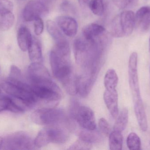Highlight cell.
<instances>
[{
    "instance_id": "1",
    "label": "cell",
    "mask_w": 150,
    "mask_h": 150,
    "mask_svg": "<svg viewBox=\"0 0 150 150\" xmlns=\"http://www.w3.org/2000/svg\"><path fill=\"white\" fill-rule=\"evenodd\" d=\"M110 43V37L106 32L94 39H87L82 35L77 38L74 44L77 64L85 72L98 75Z\"/></svg>"
},
{
    "instance_id": "2",
    "label": "cell",
    "mask_w": 150,
    "mask_h": 150,
    "mask_svg": "<svg viewBox=\"0 0 150 150\" xmlns=\"http://www.w3.org/2000/svg\"><path fill=\"white\" fill-rule=\"evenodd\" d=\"M1 88L11 97L24 102L30 108L39 100L33 92L31 86L21 80L8 77L2 83Z\"/></svg>"
},
{
    "instance_id": "3",
    "label": "cell",
    "mask_w": 150,
    "mask_h": 150,
    "mask_svg": "<svg viewBox=\"0 0 150 150\" xmlns=\"http://www.w3.org/2000/svg\"><path fill=\"white\" fill-rule=\"evenodd\" d=\"M135 27V14L132 11H125L117 15L110 24V35L120 38L130 36Z\"/></svg>"
},
{
    "instance_id": "4",
    "label": "cell",
    "mask_w": 150,
    "mask_h": 150,
    "mask_svg": "<svg viewBox=\"0 0 150 150\" xmlns=\"http://www.w3.org/2000/svg\"><path fill=\"white\" fill-rule=\"evenodd\" d=\"M33 92L39 100L47 105L55 106L62 97V92L52 79L31 84Z\"/></svg>"
},
{
    "instance_id": "5",
    "label": "cell",
    "mask_w": 150,
    "mask_h": 150,
    "mask_svg": "<svg viewBox=\"0 0 150 150\" xmlns=\"http://www.w3.org/2000/svg\"><path fill=\"white\" fill-rule=\"evenodd\" d=\"M32 120L41 126H56L64 122L66 116L64 111L59 108L45 107L40 108L32 114Z\"/></svg>"
},
{
    "instance_id": "6",
    "label": "cell",
    "mask_w": 150,
    "mask_h": 150,
    "mask_svg": "<svg viewBox=\"0 0 150 150\" xmlns=\"http://www.w3.org/2000/svg\"><path fill=\"white\" fill-rule=\"evenodd\" d=\"M68 132L67 129L59 127L43 129L40 131L34 140L36 148L45 147L51 143L62 144L68 140Z\"/></svg>"
},
{
    "instance_id": "7",
    "label": "cell",
    "mask_w": 150,
    "mask_h": 150,
    "mask_svg": "<svg viewBox=\"0 0 150 150\" xmlns=\"http://www.w3.org/2000/svg\"><path fill=\"white\" fill-rule=\"evenodd\" d=\"M34 140L27 133L17 132L3 138L1 149L32 150L36 149Z\"/></svg>"
},
{
    "instance_id": "8",
    "label": "cell",
    "mask_w": 150,
    "mask_h": 150,
    "mask_svg": "<svg viewBox=\"0 0 150 150\" xmlns=\"http://www.w3.org/2000/svg\"><path fill=\"white\" fill-rule=\"evenodd\" d=\"M72 113L74 118L82 128L89 130L96 129L95 116L91 108L74 103L72 107Z\"/></svg>"
},
{
    "instance_id": "9",
    "label": "cell",
    "mask_w": 150,
    "mask_h": 150,
    "mask_svg": "<svg viewBox=\"0 0 150 150\" xmlns=\"http://www.w3.org/2000/svg\"><path fill=\"white\" fill-rule=\"evenodd\" d=\"M137 53L133 52L129 56L128 65L129 82L133 101L142 99L137 70Z\"/></svg>"
},
{
    "instance_id": "10",
    "label": "cell",
    "mask_w": 150,
    "mask_h": 150,
    "mask_svg": "<svg viewBox=\"0 0 150 150\" xmlns=\"http://www.w3.org/2000/svg\"><path fill=\"white\" fill-rule=\"evenodd\" d=\"M48 10L45 4L39 1H30L23 11V17L27 22L35 21L47 15Z\"/></svg>"
},
{
    "instance_id": "11",
    "label": "cell",
    "mask_w": 150,
    "mask_h": 150,
    "mask_svg": "<svg viewBox=\"0 0 150 150\" xmlns=\"http://www.w3.org/2000/svg\"><path fill=\"white\" fill-rule=\"evenodd\" d=\"M28 76L32 84L52 79L46 68L38 63H32L28 69Z\"/></svg>"
},
{
    "instance_id": "12",
    "label": "cell",
    "mask_w": 150,
    "mask_h": 150,
    "mask_svg": "<svg viewBox=\"0 0 150 150\" xmlns=\"http://www.w3.org/2000/svg\"><path fill=\"white\" fill-rule=\"evenodd\" d=\"M56 24L65 35L74 37L78 31V25L76 21L70 16H60L56 18Z\"/></svg>"
},
{
    "instance_id": "13",
    "label": "cell",
    "mask_w": 150,
    "mask_h": 150,
    "mask_svg": "<svg viewBox=\"0 0 150 150\" xmlns=\"http://www.w3.org/2000/svg\"><path fill=\"white\" fill-rule=\"evenodd\" d=\"M135 27L142 32L150 28V6H143L135 14Z\"/></svg>"
},
{
    "instance_id": "14",
    "label": "cell",
    "mask_w": 150,
    "mask_h": 150,
    "mask_svg": "<svg viewBox=\"0 0 150 150\" xmlns=\"http://www.w3.org/2000/svg\"><path fill=\"white\" fill-rule=\"evenodd\" d=\"M104 100L108 109L113 118H116L119 114L118 95L117 90L109 91L105 90Z\"/></svg>"
},
{
    "instance_id": "15",
    "label": "cell",
    "mask_w": 150,
    "mask_h": 150,
    "mask_svg": "<svg viewBox=\"0 0 150 150\" xmlns=\"http://www.w3.org/2000/svg\"><path fill=\"white\" fill-rule=\"evenodd\" d=\"M134 112L140 128L143 132L148 129V120L142 99L133 101Z\"/></svg>"
},
{
    "instance_id": "16",
    "label": "cell",
    "mask_w": 150,
    "mask_h": 150,
    "mask_svg": "<svg viewBox=\"0 0 150 150\" xmlns=\"http://www.w3.org/2000/svg\"><path fill=\"white\" fill-rule=\"evenodd\" d=\"M46 26L47 31L54 41L55 45H59L69 43L56 23L48 20L47 21Z\"/></svg>"
},
{
    "instance_id": "17",
    "label": "cell",
    "mask_w": 150,
    "mask_h": 150,
    "mask_svg": "<svg viewBox=\"0 0 150 150\" xmlns=\"http://www.w3.org/2000/svg\"><path fill=\"white\" fill-rule=\"evenodd\" d=\"M18 43L20 49L24 52L28 50L32 42L33 37L29 29L24 26H22L18 29L17 33Z\"/></svg>"
},
{
    "instance_id": "18",
    "label": "cell",
    "mask_w": 150,
    "mask_h": 150,
    "mask_svg": "<svg viewBox=\"0 0 150 150\" xmlns=\"http://www.w3.org/2000/svg\"><path fill=\"white\" fill-rule=\"evenodd\" d=\"M106 33L105 29L102 26L91 23L86 26L82 30V36L87 39L92 40L101 36Z\"/></svg>"
},
{
    "instance_id": "19",
    "label": "cell",
    "mask_w": 150,
    "mask_h": 150,
    "mask_svg": "<svg viewBox=\"0 0 150 150\" xmlns=\"http://www.w3.org/2000/svg\"><path fill=\"white\" fill-rule=\"evenodd\" d=\"M29 58L32 63H42L43 55L42 49L40 42L35 38H33L32 42L28 49Z\"/></svg>"
},
{
    "instance_id": "20",
    "label": "cell",
    "mask_w": 150,
    "mask_h": 150,
    "mask_svg": "<svg viewBox=\"0 0 150 150\" xmlns=\"http://www.w3.org/2000/svg\"><path fill=\"white\" fill-rule=\"evenodd\" d=\"M79 138L86 142L92 144L99 143L103 140L102 135L95 130H89L84 129L81 130L78 134Z\"/></svg>"
},
{
    "instance_id": "21",
    "label": "cell",
    "mask_w": 150,
    "mask_h": 150,
    "mask_svg": "<svg viewBox=\"0 0 150 150\" xmlns=\"http://www.w3.org/2000/svg\"><path fill=\"white\" fill-rule=\"evenodd\" d=\"M118 75L114 70L109 69L106 73L104 78V85L105 90L109 91H116V87L118 85Z\"/></svg>"
},
{
    "instance_id": "22",
    "label": "cell",
    "mask_w": 150,
    "mask_h": 150,
    "mask_svg": "<svg viewBox=\"0 0 150 150\" xmlns=\"http://www.w3.org/2000/svg\"><path fill=\"white\" fill-rule=\"evenodd\" d=\"M123 144L122 132L114 130L109 135V146L110 150H121Z\"/></svg>"
},
{
    "instance_id": "23",
    "label": "cell",
    "mask_w": 150,
    "mask_h": 150,
    "mask_svg": "<svg viewBox=\"0 0 150 150\" xmlns=\"http://www.w3.org/2000/svg\"><path fill=\"white\" fill-rule=\"evenodd\" d=\"M114 125V130L122 132L126 129L128 122L129 112L127 108H124L121 111L117 117Z\"/></svg>"
},
{
    "instance_id": "24",
    "label": "cell",
    "mask_w": 150,
    "mask_h": 150,
    "mask_svg": "<svg viewBox=\"0 0 150 150\" xmlns=\"http://www.w3.org/2000/svg\"><path fill=\"white\" fill-rule=\"evenodd\" d=\"M15 17L12 12L0 13V31H6L11 28Z\"/></svg>"
},
{
    "instance_id": "25",
    "label": "cell",
    "mask_w": 150,
    "mask_h": 150,
    "mask_svg": "<svg viewBox=\"0 0 150 150\" xmlns=\"http://www.w3.org/2000/svg\"><path fill=\"white\" fill-rule=\"evenodd\" d=\"M88 6L93 14L97 16H101L105 10V0H90Z\"/></svg>"
},
{
    "instance_id": "26",
    "label": "cell",
    "mask_w": 150,
    "mask_h": 150,
    "mask_svg": "<svg viewBox=\"0 0 150 150\" xmlns=\"http://www.w3.org/2000/svg\"><path fill=\"white\" fill-rule=\"evenodd\" d=\"M127 146L130 150L141 149L142 142L139 136L135 133H131L128 136L127 140Z\"/></svg>"
},
{
    "instance_id": "27",
    "label": "cell",
    "mask_w": 150,
    "mask_h": 150,
    "mask_svg": "<svg viewBox=\"0 0 150 150\" xmlns=\"http://www.w3.org/2000/svg\"><path fill=\"white\" fill-rule=\"evenodd\" d=\"M138 0H112L114 4L121 9L133 7L136 4Z\"/></svg>"
},
{
    "instance_id": "28",
    "label": "cell",
    "mask_w": 150,
    "mask_h": 150,
    "mask_svg": "<svg viewBox=\"0 0 150 150\" xmlns=\"http://www.w3.org/2000/svg\"><path fill=\"white\" fill-rule=\"evenodd\" d=\"M92 147V144L86 142L83 140L79 139L73 144L70 148L69 150H90Z\"/></svg>"
},
{
    "instance_id": "29",
    "label": "cell",
    "mask_w": 150,
    "mask_h": 150,
    "mask_svg": "<svg viewBox=\"0 0 150 150\" xmlns=\"http://www.w3.org/2000/svg\"><path fill=\"white\" fill-rule=\"evenodd\" d=\"M98 124L100 132L106 136H109L111 133V128L107 121L104 118H101L99 121Z\"/></svg>"
},
{
    "instance_id": "30",
    "label": "cell",
    "mask_w": 150,
    "mask_h": 150,
    "mask_svg": "<svg viewBox=\"0 0 150 150\" xmlns=\"http://www.w3.org/2000/svg\"><path fill=\"white\" fill-rule=\"evenodd\" d=\"M13 9L12 3L9 0H0V13L11 12Z\"/></svg>"
},
{
    "instance_id": "31",
    "label": "cell",
    "mask_w": 150,
    "mask_h": 150,
    "mask_svg": "<svg viewBox=\"0 0 150 150\" xmlns=\"http://www.w3.org/2000/svg\"><path fill=\"white\" fill-rule=\"evenodd\" d=\"M44 27V23L41 18L34 21V32L36 35H40L43 33Z\"/></svg>"
},
{
    "instance_id": "32",
    "label": "cell",
    "mask_w": 150,
    "mask_h": 150,
    "mask_svg": "<svg viewBox=\"0 0 150 150\" xmlns=\"http://www.w3.org/2000/svg\"><path fill=\"white\" fill-rule=\"evenodd\" d=\"M11 98L9 97H0V112L5 111H8Z\"/></svg>"
},
{
    "instance_id": "33",
    "label": "cell",
    "mask_w": 150,
    "mask_h": 150,
    "mask_svg": "<svg viewBox=\"0 0 150 150\" xmlns=\"http://www.w3.org/2000/svg\"><path fill=\"white\" fill-rule=\"evenodd\" d=\"M21 75V70L18 67L15 65H13L11 67L9 78L16 79V80H20Z\"/></svg>"
},
{
    "instance_id": "34",
    "label": "cell",
    "mask_w": 150,
    "mask_h": 150,
    "mask_svg": "<svg viewBox=\"0 0 150 150\" xmlns=\"http://www.w3.org/2000/svg\"><path fill=\"white\" fill-rule=\"evenodd\" d=\"M78 1L81 7L83 8H85L86 7L89 5L90 0H78Z\"/></svg>"
},
{
    "instance_id": "35",
    "label": "cell",
    "mask_w": 150,
    "mask_h": 150,
    "mask_svg": "<svg viewBox=\"0 0 150 150\" xmlns=\"http://www.w3.org/2000/svg\"><path fill=\"white\" fill-rule=\"evenodd\" d=\"M38 1H40V2L45 4L46 3L50 2L51 1H53V0H38Z\"/></svg>"
},
{
    "instance_id": "36",
    "label": "cell",
    "mask_w": 150,
    "mask_h": 150,
    "mask_svg": "<svg viewBox=\"0 0 150 150\" xmlns=\"http://www.w3.org/2000/svg\"><path fill=\"white\" fill-rule=\"evenodd\" d=\"M3 138L0 136V149H1V147L2 144Z\"/></svg>"
},
{
    "instance_id": "37",
    "label": "cell",
    "mask_w": 150,
    "mask_h": 150,
    "mask_svg": "<svg viewBox=\"0 0 150 150\" xmlns=\"http://www.w3.org/2000/svg\"><path fill=\"white\" fill-rule=\"evenodd\" d=\"M149 52L150 53V37L149 38Z\"/></svg>"
},
{
    "instance_id": "38",
    "label": "cell",
    "mask_w": 150,
    "mask_h": 150,
    "mask_svg": "<svg viewBox=\"0 0 150 150\" xmlns=\"http://www.w3.org/2000/svg\"></svg>"
},
{
    "instance_id": "39",
    "label": "cell",
    "mask_w": 150,
    "mask_h": 150,
    "mask_svg": "<svg viewBox=\"0 0 150 150\" xmlns=\"http://www.w3.org/2000/svg\"><path fill=\"white\" fill-rule=\"evenodd\" d=\"M0 93H1V90H0Z\"/></svg>"
}]
</instances>
